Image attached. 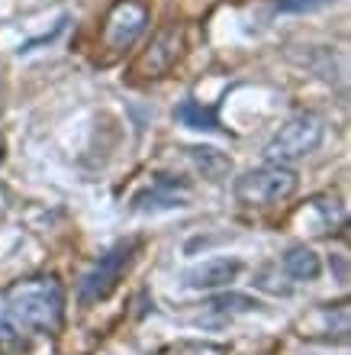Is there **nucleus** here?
I'll return each instance as SVG.
<instances>
[{
    "label": "nucleus",
    "mask_w": 351,
    "mask_h": 355,
    "mask_svg": "<svg viewBox=\"0 0 351 355\" xmlns=\"http://www.w3.org/2000/svg\"><path fill=\"white\" fill-rule=\"evenodd\" d=\"M239 271H242L239 259H210V262L187 271L184 281H187V288H194V291H216V288L232 284V281L239 278Z\"/></svg>",
    "instance_id": "nucleus-7"
},
{
    "label": "nucleus",
    "mask_w": 351,
    "mask_h": 355,
    "mask_svg": "<svg viewBox=\"0 0 351 355\" xmlns=\"http://www.w3.org/2000/svg\"><path fill=\"white\" fill-rule=\"evenodd\" d=\"M177 123H184L190 130H206V132H216L219 130V120H216V107H204L200 101H190L187 97L181 107L174 110Z\"/></svg>",
    "instance_id": "nucleus-10"
},
{
    "label": "nucleus",
    "mask_w": 351,
    "mask_h": 355,
    "mask_svg": "<svg viewBox=\"0 0 351 355\" xmlns=\"http://www.w3.org/2000/svg\"><path fill=\"white\" fill-rule=\"evenodd\" d=\"M155 355H229V346L210 343V339H177L161 346Z\"/></svg>",
    "instance_id": "nucleus-12"
},
{
    "label": "nucleus",
    "mask_w": 351,
    "mask_h": 355,
    "mask_svg": "<svg viewBox=\"0 0 351 355\" xmlns=\"http://www.w3.org/2000/svg\"><path fill=\"white\" fill-rule=\"evenodd\" d=\"M181 55H184V29L174 23V26H165L148 42V49L136 58V65H132V75L145 78V81L148 78H165L168 71L181 62Z\"/></svg>",
    "instance_id": "nucleus-6"
},
{
    "label": "nucleus",
    "mask_w": 351,
    "mask_h": 355,
    "mask_svg": "<svg viewBox=\"0 0 351 355\" xmlns=\"http://www.w3.org/2000/svg\"><path fill=\"white\" fill-rule=\"evenodd\" d=\"M65 313V288L52 275H39L13 284L3 297L0 329L13 339H33L55 333Z\"/></svg>",
    "instance_id": "nucleus-1"
},
{
    "label": "nucleus",
    "mask_w": 351,
    "mask_h": 355,
    "mask_svg": "<svg viewBox=\"0 0 351 355\" xmlns=\"http://www.w3.org/2000/svg\"><path fill=\"white\" fill-rule=\"evenodd\" d=\"M148 7L142 0H116L103 19V46L110 52H126L145 33Z\"/></svg>",
    "instance_id": "nucleus-5"
},
{
    "label": "nucleus",
    "mask_w": 351,
    "mask_h": 355,
    "mask_svg": "<svg viewBox=\"0 0 351 355\" xmlns=\"http://www.w3.org/2000/svg\"><path fill=\"white\" fill-rule=\"evenodd\" d=\"M258 300L245 297V294H219L204 304V320H226L235 317V313H249V310H258Z\"/></svg>",
    "instance_id": "nucleus-9"
},
{
    "label": "nucleus",
    "mask_w": 351,
    "mask_h": 355,
    "mask_svg": "<svg viewBox=\"0 0 351 355\" xmlns=\"http://www.w3.org/2000/svg\"><path fill=\"white\" fill-rule=\"evenodd\" d=\"M335 0H278L280 13H313V10L332 7Z\"/></svg>",
    "instance_id": "nucleus-14"
},
{
    "label": "nucleus",
    "mask_w": 351,
    "mask_h": 355,
    "mask_svg": "<svg viewBox=\"0 0 351 355\" xmlns=\"http://www.w3.org/2000/svg\"><path fill=\"white\" fill-rule=\"evenodd\" d=\"M284 271L294 281H316L323 275V259L309 249V245H294L284 255Z\"/></svg>",
    "instance_id": "nucleus-8"
},
{
    "label": "nucleus",
    "mask_w": 351,
    "mask_h": 355,
    "mask_svg": "<svg viewBox=\"0 0 351 355\" xmlns=\"http://www.w3.org/2000/svg\"><path fill=\"white\" fill-rule=\"evenodd\" d=\"M139 252V239H126V243H116L107 255H100V262L93 265L81 281V291L78 297L81 304H100L113 294V288L120 284V278L129 271L132 259Z\"/></svg>",
    "instance_id": "nucleus-4"
},
{
    "label": "nucleus",
    "mask_w": 351,
    "mask_h": 355,
    "mask_svg": "<svg viewBox=\"0 0 351 355\" xmlns=\"http://www.w3.org/2000/svg\"><path fill=\"white\" fill-rule=\"evenodd\" d=\"M323 136H325V123L316 113H294L271 136V142L264 146V155H268V162L290 165V162H300L306 155H313L323 146Z\"/></svg>",
    "instance_id": "nucleus-3"
},
{
    "label": "nucleus",
    "mask_w": 351,
    "mask_h": 355,
    "mask_svg": "<svg viewBox=\"0 0 351 355\" xmlns=\"http://www.w3.org/2000/svg\"><path fill=\"white\" fill-rule=\"evenodd\" d=\"M145 204L142 210H148V207H181L184 204V194H177L174 187H168L165 178H158V184L148 191V194H139L136 197V207Z\"/></svg>",
    "instance_id": "nucleus-13"
},
{
    "label": "nucleus",
    "mask_w": 351,
    "mask_h": 355,
    "mask_svg": "<svg viewBox=\"0 0 351 355\" xmlns=\"http://www.w3.org/2000/svg\"><path fill=\"white\" fill-rule=\"evenodd\" d=\"M296 184L300 178L290 165H278V162H268L261 168L245 171L242 178H235V200L242 207H274L284 204L287 197L296 194Z\"/></svg>",
    "instance_id": "nucleus-2"
},
{
    "label": "nucleus",
    "mask_w": 351,
    "mask_h": 355,
    "mask_svg": "<svg viewBox=\"0 0 351 355\" xmlns=\"http://www.w3.org/2000/svg\"><path fill=\"white\" fill-rule=\"evenodd\" d=\"M187 152H190L197 168L204 171V178H210V181H222L232 171V162L219 149H187Z\"/></svg>",
    "instance_id": "nucleus-11"
}]
</instances>
